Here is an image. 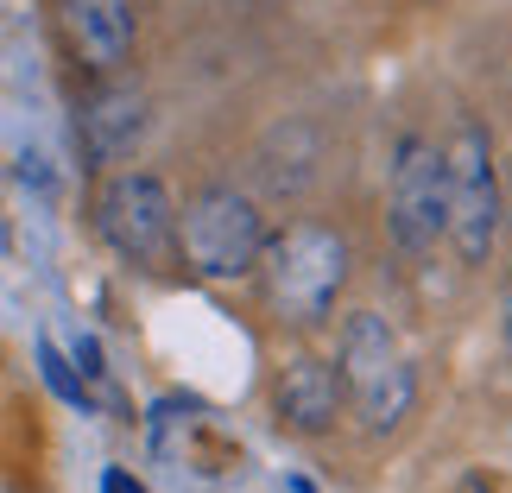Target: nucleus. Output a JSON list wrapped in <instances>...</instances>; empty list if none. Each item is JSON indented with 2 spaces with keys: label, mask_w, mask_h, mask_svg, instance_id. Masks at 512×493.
<instances>
[{
  "label": "nucleus",
  "mask_w": 512,
  "mask_h": 493,
  "mask_svg": "<svg viewBox=\"0 0 512 493\" xmlns=\"http://www.w3.org/2000/svg\"><path fill=\"white\" fill-rule=\"evenodd\" d=\"M38 367H45V386H51L64 405H76V411H95V392H89V380L76 373V361H70V354L51 342V335H38Z\"/></svg>",
  "instance_id": "obj_10"
},
{
  "label": "nucleus",
  "mask_w": 512,
  "mask_h": 493,
  "mask_svg": "<svg viewBox=\"0 0 512 493\" xmlns=\"http://www.w3.org/2000/svg\"><path fill=\"white\" fill-rule=\"evenodd\" d=\"M266 247V222L260 203L234 184H203L190 190V203L177 209V260H184L196 279H247L260 266Z\"/></svg>",
  "instance_id": "obj_4"
},
{
  "label": "nucleus",
  "mask_w": 512,
  "mask_h": 493,
  "mask_svg": "<svg viewBox=\"0 0 512 493\" xmlns=\"http://www.w3.org/2000/svg\"><path fill=\"white\" fill-rule=\"evenodd\" d=\"M102 493H146L140 481H133L127 475V468H108V475H102Z\"/></svg>",
  "instance_id": "obj_12"
},
{
  "label": "nucleus",
  "mask_w": 512,
  "mask_h": 493,
  "mask_svg": "<svg viewBox=\"0 0 512 493\" xmlns=\"http://www.w3.org/2000/svg\"><path fill=\"white\" fill-rule=\"evenodd\" d=\"M95 234L140 272L177 266V196L152 171H114L95 190Z\"/></svg>",
  "instance_id": "obj_5"
},
{
  "label": "nucleus",
  "mask_w": 512,
  "mask_h": 493,
  "mask_svg": "<svg viewBox=\"0 0 512 493\" xmlns=\"http://www.w3.org/2000/svg\"><path fill=\"white\" fill-rule=\"evenodd\" d=\"M152 127V102L140 83H127V76H95V89L76 102V152H83L89 171H108L140 152Z\"/></svg>",
  "instance_id": "obj_7"
},
{
  "label": "nucleus",
  "mask_w": 512,
  "mask_h": 493,
  "mask_svg": "<svg viewBox=\"0 0 512 493\" xmlns=\"http://www.w3.org/2000/svg\"><path fill=\"white\" fill-rule=\"evenodd\" d=\"M386 215H392V241L411 260L437 253L443 241V146L424 133H405L392 146V184H386Z\"/></svg>",
  "instance_id": "obj_6"
},
{
  "label": "nucleus",
  "mask_w": 512,
  "mask_h": 493,
  "mask_svg": "<svg viewBox=\"0 0 512 493\" xmlns=\"http://www.w3.org/2000/svg\"><path fill=\"white\" fill-rule=\"evenodd\" d=\"M76 373H83V380L95 386V380H108V367H102V342H95V335H76Z\"/></svg>",
  "instance_id": "obj_11"
},
{
  "label": "nucleus",
  "mask_w": 512,
  "mask_h": 493,
  "mask_svg": "<svg viewBox=\"0 0 512 493\" xmlns=\"http://www.w3.org/2000/svg\"><path fill=\"white\" fill-rule=\"evenodd\" d=\"M57 32L89 76H121L140 45V0H57Z\"/></svg>",
  "instance_id": "obj_8"
},
{
  "label": "nucleus",
  "mask_w": 512,
  "mask_h": 493,
  "mask_svg": "<svg viewBox=\"0 0 512 493\" xmlns=\"http://www.w3.org/2000/svg\"><path fill=\"white\" fill-rule=\"evenodd\" d=\"M500 184H506V196H512V152H506V165H500Z\"/></svg>",
  "instance_id": "obj_14"
},
{
  "label": "nucleus",
  "mask_w": 512,
  "mask_h": 493,
  "mask_svg": "<svg viewBox=\"0 0 512 493\" xmlns=\"http://www.w3.org/2000/svg\"><path fill=\"white\" fill-rule=\"evenodd\" d=\"M500 310H506V335H512V272H506V298H500Z\"/></svg>",
  "instance_id": "obj_13"
},
{
  "label": "nucleus",
  "mask_w": 512,
  "mask_h": 493,
  "mask_svg": "<svg viewBox=\"0 0 512 493\" xmlns=\"http://www.w3.org/2000/svg\"><path fill=\"white\" fill-rule=\"evenodd\" d=\"M253 272H260V285H266L272 317L310 329L336 310L348 272H354V253H348L342 234L323 228V222H285V228L266 234Z\"/></svg>",
  "instance_id": "obj_1"
},
{
  "label": "nucleus",
  "mask_w": 512,
  "mask_h": 493,
  "mask_svg": "<svg viewBox=\"0 0 512 493\" xmlns=\"http://www.w3.org/2000/svg\"><path fill=\"white\" fill-rule=\"evenodd\" d=\"M272 405H279V418L298 430V437H323V430H336L342 405H348L336 361H317V354L285 361L279 380H272Z\"/></svg>",
  "instance_id": "obj_9"
},
{
  "label": "nucleus",
  "mask_w": 512,
  "mask_h": 493,
  "mask_svg": "<svg viewBox=\"0 0 512 493\" xmlns=\"http://www.w3.org/2000/svg\"><path fill=\"white\" fill-rule=\"evenodd\" d=\"M462 493H494V487H487V481H462Z\"/></svg>",
  "instance_id": "obj_15"
},
{
  "label": "nucleus",
  "mask_w": 512,
  "mask_h": 493,
  "mask_svg": "<svg viewBox=\"0 0 512 493\" xmlns=\"http://www.w3.org/2000/svg\"><path fill=\"white\" fill-rule=\"evenodd\" d=\"M336 373H342V392L354 405L373 437L399 430L418 405V373H411V354L399 342V329L373 310H354L342 323V342H336Z\"/></svg>",
  "instance_id": "obj_3"
},
{
  "label": "nucleus",
  "mask_w": 512,
  "mask_h": 493,
  "mask_svg": "<svg viewBox=\"0 0 512 493\" xmlns=\"http://www.w3.org/2000/svg\"><path fill=\"white\" fill-rule=\"evenodd\" d=\"M506 228V184L487 127L462 121L443 146V241L462 266H487Z\"/></svg>",
  "instance_id": "obj_2"
}]
</instances>
